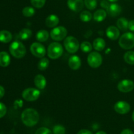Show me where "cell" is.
<instances>
[{"mask_svg":"<svg viewBox=\"0 0 134 134\" xmlns=\"http://www.w3.org/2000/svg\"><path fill=\"white\" fill-rule=\"evenodd\" d=\"M21 119L24 125L28 127H32L39 122V115L36 110L31 108L26 109L22 112Z\"/></svg>","mask_w":134,"mask_h":134,"instance_id":"obj_1","label":"cell"},{"mask_svg":"<svg viewBox=\"0 0 134 134\" xmlns=\"http://www.w3.org/2000/svg\"><path fill=\"white\" fill-rule=\"evenodd\" d=\"M9 51H10V54L14 57L17 58V59H21L24 57L26 53V49L24 45L22 42H18V41L13 42L10 45Z\"/></svg>","mask_w":134,"mask_h":134,"instance_id":"obj_2","label":"cell"},{"mask_svg":"<svg viewBox=\"0 0 134 134\" xmlns=\"http://www.w3.org/2000/svg\"><path fill=\"white\" fill-rule=\"evenodd\" d=\"M119 44L124 49H131L134 47V34L126 32L121 35L119 41Z\"/></svg>","mask_w":134,"mask_h":134,"instance_id":"obj_3","label":"cell"},{"mask_svg":"<svg viewBox=\"0 0 134 134\" xmlns=\"http://www.w3.org/2000/svg\"><path fill=\"white\" fill-rule=\"evenodd\" d=\"M63 47L60 43L58 42H53L49 45L47 49V54L49 58L52 59H58L63 53Z\"/></svg>","mask_w":134,"mask_h":134,"instance_id":"obj_4","label":"cell"},{"mask_svg":"<svg viewBox=\"0 0 134 134\" xmlns=\"http://www.w3.org/2000/svg\"><path fill=\"white\" fill-rule=\"evenodd\" d=\"M64 44L65 49L70 53H75L79 48V41L73 36L67 37L64 40Z\"/></svg>","mask_w":134,"mask_h":134,"instance_id":"obj_5","label":"cell"},{"mask_svg":"<svg viewBox=\"0 0 134 134\" xmlns=\"http://www.w3.org/2000/svg\"><path fill=\"white\" fill-rule=\"evenodd\" d=\"M88 64L90 67L94 68H98L102 64L103 59L100 54L96 51L91 52L87 58Z\"/></svg>","mask_w":134,"mask_h":134,"instance_id":"obj_6","label":"cell"},{"mask_svg":"<svg viewBox=\"0 0 134 134\" xmlns=\"http://www.w3.org/2000/svg\"><path fill=\"white\" fill-rule=\"evenodd\" d=\"M41 94L40 91L34 87H29L24 89L22 92V97L27 101H36Z\"/></svg>","mask_w":134,"mask_h":134,"instance_id":"obj_7","label":"cell"},{"mask_svg":"<svg viewBox=\"0 0 134 134\" xmlns=\"http://www.w3.org/2000/svg\"><path fill=\"white\" fill-rule=\"evenodd\" d=\"M68 30L64 26H57L52 29L51 32V38L55 41H61L66 37Z\"/></svg>","mask_w":134,"mask_h":134,"instance_id":"obj_8","label":"cell"},{"mask_svg":"<svg viewBox=\"0 0 134 134\" xmlns=\"http://www.w3.org/2000/svg\"><path fill=\"white\" fill-rule=\"evenodd\" d=\"M31 53L35 56L38 58H43L46 54V49L41 43L35 42L32 43L30 47Z\"/></svg>","mask_w":134,"mask_h":134,"instance_id":"obj_9","label":"cell"},{"mask_svg":"<svg viewBox=\"0 0 134 134\" xmlns=\"http://www.w3.org/2000/svg\"><path fill=\"white\" fill-rule=\"evenodd\" d=\"M117 87L122 93H128L134 89V82L130 80H123L119 83Z\"/></svg>","mask_w":134,"mask_h":134,"instance_id":"obj_10","label":"cell"},{"mask_svg":"<svg viewBox=\"0 0 134 134\" xmlns=\"http://www.w3.org/2000/svg\"><path fill=\"white\" fill-rule=\"evenodd\" d=\"M114 109L120 114H125L130 110V105L126 101H120L116 102L114 106Z\"/></svg>","mask_w":134,"mask_h":134,"instance_id":"obj_11","label":"cell"},{"mask_svg":"<svg viewBox=\"0 0 134 134\" xmlns=\"http://www.w3.org/2000/svg\"><path fill=\"white\" fill-rule=\"evenodd\" d=\"M68 6L74 12H79L83 9L84 2L82 0H68Z\"/></svg>","mask_w":134,"mask_h":134,"instance_id":"obj_12","label":"cell"},{"mask_svg":"<svg viewBox=\"0 0 134 134\" xmlns=\"http://www.w3.org/2000/svg\"><path fill=\"white\" fill-rule=\"evenodd\" d=\"M106 35L107 38L111 40H116L120 36V31L116 26H111L107 28L106 30Z\"/></svg>","mask_w":134,"mask_h":134,"instance_id":"obj_13","label":"cell"},{"mask_svg":"<svg viewBox=\"0 0 134 134\" xmlns=\"http://www.w3.org/2000/svg\"><path fill=\"white\" fill-rule=\"evenodd\" d=\"M107 12L111 17H117L121 13L122 8L116 3H111L107 9Z\"/></svg>","mask_w":134,"mask_h":134,"instance_id":"obj_14","label":"cell"},{"mask_svg":"<svg viewBox=\"0 0 134 134\" xmlns=\"http://www.w3.org/2000/svg\"><path fill=\"white\" fill-rule=\"evenodd\" d=\"M68 64L69 66L72 70H78L81 66V60L79 56L77 55H73L71 56L68 60Z\"/></svg>","mask_w":134,"mask_h":134,"instance_id":"obj_15","label":"cell"},{"mask_svg":"<svg viewBox=\"0 0 134 134\" xmlns=\"http://www.w3.org/2000/svg\"><path fill=\"white\" fill-rule=\"evenodd\" d=\"M35 86L40 89H43L47 85V80L44 76L41 74L37 75L34 79Z\"/></svg>","mask_w":134,"mask_h":134,"instance_id":"obj_16","label":"cell"},{"mask_svg":"<svg viewBox=\"0 0 134 134\" xmlns=\"http://www.w3.org/2000/svg\"><path fill=\"white\" fill-rule=\"evenodd\" d=\"M45 23L48 28L56 27L59 23V18L55 14H51L46 18Z\"/></svg>","mask_w":134,"mask_h":134,"instance_id":"obj_17","label":"cell"},{"mask_svg":"<svg viewBox=\"0 0 134 134\" xmlns=\"http://www.w3.org/2000/svg\"><path fill=\"white\" fill-rule=\"evenodd\" d=\"M10 58L9 54L5 51L0 52V66L2 67H7L9 65Z\"/></svg>","mask_w":134,"mask_h":134,"instance_id":"obj_18","label":"cell"},{"mask_svg":"<svg viewBox=\"0 0 134 134\" xmlns=\"http://www.w3.org/2000/svg\"><path fill=\"white\" fill-rule=\"evenodd\" d=\"M13 35L10 32L7 30H1L0 31V42L2 43H9L12 40Z\"/></svg>","mask_w":134,"mask_h":134,"instance_id":"obj_19","label":"cell"},{"mask_svg":"<svg viewBox=\"0 0 134 134\" xmlns=\"http://www.w3.org/2000/svg\"><path fill=\"white\" fill-rule=\"evenodd\" d=\"M93 47L98 51H101L104 49L105 47V42L101 38H96L93 42Z\"/></svg>","mask_w":134,"mask_h":134,"instance_id":"obj_20","label":"cell"},{"mask_svg":"<svg viewBox=\"0 0 134 134\" xmlns=\"http://www.w3.org/2000/svg\"><path fill=\"white\" fill-rule=\"evenodd\" d=\"M107 17V12L104 9H99L94 14V19L96 22H102Z\"/></svg>","mask_w":134,"mask_h":134,"instance_id":"obj_21","label":"cell"},{"mask_svg":"<svg viewBox=\"0 0 134 134\" xmlns=\"http://www.w3.org/2000/svg\"><path fill=\"white\" fill-rule=\"evenodd\" d=\"M128 23H129V22L126 18L122 17L118 20L116 24H117L118 28L120 29L122 31H126L128 29Z\"/></svg>","mask_w":134,"mask_h":134,"instance_id":"obj_22","label":"cell"},{"mask_svg":"<svg viewBox=\"0 0 134 134\" xmlns=\"http://www.w3.org/2000/svg\"><path fill=\"white\" fill-rule=\"evenodd\" d=\"M49 34L48 32L45 30H41L37 32L36 34V38L39 42H44L48 39Z\"/></svg>","mask_w":134,"mask_h":134,"instance_id":"obj_23","label":"cell"},{"mask_svg":"<svg viewBox=\"0 0 134 134\" xmlns=\"http://www.w3.org/2000/svg\"><path fill=\"white\" fill-rule=\"evenodd\" d=\"M31 35H32V32L31 30L28 28H24L20 30L18 36L22 40H26V39H28L31 36Z\"/></svg>","mask_w":134,"mask_h":134,"instance_id":"obj_24","label":"cell"},{"mask_svg":"<svg viewBox=\"0 0 134 134\" xmlns=\"http://www.w3.org/2000/svg\"><path fill=\"white\" fill-rule=\"evenodd\" d=\"M124 59L128 64L133 65L134 64V51H127L124 55Z\"/></svg>","mask_w":134,"mask_h":134,"instance_id":"obj_25","label":"cell"},{"mask_svg":"<svg viewBox=\"0 0 134 134\" xmlns=\"http://www.w3.org/2000/svg\"><path fill=\"white\" fill-rule=\"evenodd\" d=\"M49 65V60L47 58H41L38 63V68L40 70H44Z\"/></svg>","mask_w":134,"mask_h":134,"instance_id":"obj_26","label":"cell"},{"mask_svg":"<svg viewBox=\"0 0 134 134\" xmlns=\"http://www.w3.org/2000/svg\"><path fill=\"white\" fill-rule=\"evenodd\" d=\"M92 18V15L91 13L88 11H84L80 14V18L82 22H89L91 20Z\"/></svg>","mask_w":134,"mask_h":134,"instance_id":"obj_27","label":"cell"},{"mask_svg":"<svg viewBox=\"0 0 134 134\" xmlns=\"http://www.w3.org/2000/svg\"><path fill=\"white\" fill-rule=\"evenodd\" d=\"M22 14L26 17H31L35 14V9L31 7H26L22 10Z\"/></svg>","mask_w":134,"mask_h":134,"instance_id":"obj_28","label":"cell"},{"mask_svg":"<svg viewBox=\"0 0 134 134\" xmlns=\"http://www.w3.org/2000/svg\"><path fill=\"white\" fill-rule=\"evenodd\" d=\"M93 45L88 42H84L81 43V49L85 53H90L92 50Z\"/></svg>","mask_w":134,"mask_h":134,"instance_id":"obj_29","label":"cell"},{"mask_svg":"<svg viewBox=\"0 0 134 134\" xmlns=\"http://www.w3.org/2000/svg\"><path fill=\"white\" fill-rule=\"evenodd\" d=\"M84 3L86 5V8L90 10H94L96 8L98 2L97 0H85Z\"/></svg>","mask_w":134,"mask_h":134,"instance_id":"obj_30","label":"cell"},{"mask_svg":"<svg viewBox=\"0 0 134 134\" xmlns=\"http://www.w3.org/2000/svg\"><path fill=\"white\" fill-rule=\"evenodd\" d=\"M52 133H53V134H65V129L62 125H56L53 127Z\"/></svg>","mask_w":134,"mask_h":134,"instance_id":"obj_31","label":"cell"},{"mask_svg":"<svg viewBox=\"0 0 134 134\" xmlns=\"http://www.w3.org/2000/svg\"><path fill=\"white\" fill-rule=\"evenodd\" d=\"M31 3L34 7L40 9L42 8L46 2V0H30Z\"/></svg>","mask_w":134,"mask_h":134,"instance_id":"obj_32","label":"cell"},{"mask_svg":"<svg viewBox=\"0 0 134 134\" xmlns=\"http://www.w3.org/2000/svg\"><path fill=\"white\" fill-rule=\"evenodd\" d=\"M53 133L52 132L50 129L47 128L45 127H42L38 129L35 132V134H52Z\"/></svg>","mask_w":134,"mask_h":134,"instance_id":"obj_33","label":"cell"},{"mask_svg":"<svg viewBox=\"0 0 134 134\" xmlns=\"http://www.w3.org/2000/svg\"><path fill=\"white\" fill-rule=\"evenodd\" d=\"M7 107L3 103L0 102V118L3 117L6 114Z\"/></svg>","mask_w":134,"mask_h":134,"instance_id":"obj_34","label":"cell"},{"mask_svg":"<svg viewBox=\"0 0 134 134\" xmlns=\"http://www.w3.org/2000/svg\"><path fill=\"white\" fill-rule=\"evenodd\" d=\"M101 6H102V7L104 8V9H105L106 10H107V9H108L109 6V3L107 1H106V0H103V1L101 2L100 3Z\"/></svg>","mask_w":134,"mask_h":134,"instance_id":"obj_35","label":"cell"},{"mask_svg":"<svg viewBox=\"0 0 134 134\" xmlns=\"http://www.w3.org/2000/svg\"><path fill=\"white\" fill-rule=\"evenodd\" d=\"M128 29L131 32H134V20H132L128 23Z\"/></svg>","mask_w":134,"mask_h":134,"instance_id":"obj_36","label":"cell"},{"mask_svg":"<svg viewBox=\"0 0 134 134\" xmlns=\"http://www.w3.org/2000/svg\"><path fill=\"white\" fill-rule=\"evenodd\" d=\"M77 134H93L90 131L88 130H81L77 133Z\"/></svg>","mask_w":134,"mask_h":134,"instance_id":"obj_37","label":"cell"},{"mask_svg":"<svg viewBox=\"0 0 134 134\" xmlns=\"http://www.w3.org/2000/svg\"><path fill=\"white\" fill-rule=\"evenodd\" d=\"M120 134H134L133 131L130 129H125L121 131Z\"/></svg>","mask_w":134,"mask_h":134,"instance_id":"obj_38","label":"cell"},{"mask_svg":"<svg viewBox=\"0 0 134 134\" xmlns=\"http://www.w3.org/2000/svg\"><path fill=\"white\" fill-rule=\"evenodd\" d=\"M5 95V89H4L3 87L0 85V99L2 98Z\"/></svg>","mask_w":134,"mask_h":134,"instance_id":"obj_39","label":"cell"},{"mask_svg":"<svg viewBox=\"0 0 134 134\" xmlns=\"http://www.w3.org/2000/svg\"><path fill=\"white\" fill-rule=\"evenodd\" d=\"M96 134H107L106 133L105 131H98V132H97Z\"/></svg>","mask_w":134,"mask_h":134,"instance_id":"obj_40","label":"cell"},{"mask_svg":"<svg viewBox=\"0 0 134 134\" xmlns=\"http://www.w3.org/2000/svg\"><path fill=\"white\" fill-rule=\"evenodd\" d=\"M109 1H111V2H116V1H119V0H108Z\"/></svg>","mask_w":134,"mask_h":134,"instance_id":"obj_41","label":"cell"},{"mask_svg":"<svg viewBox=\"0 0 134 134\" xmlns=\"http://www.w3.org/2000/svg\"><path fill=\"white\" fill-rule=\"evenodd\" d=\"M132 120H133V121L134 122V110H133V113H132Z\"/></svg>","mask_w":134,"mask_h":134,"instance_id":"obj_42","label":"cell"}]
</instances>
